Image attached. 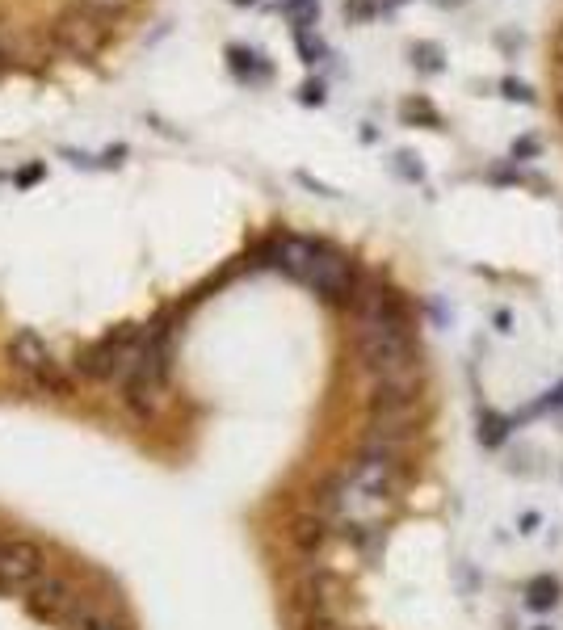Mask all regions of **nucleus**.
Returning a JSON list of instances; mask_svg holds the SVG:
<instances>
[{
  "instance_id": "nucleus-1",
  "label": "nucleus",
  "mask_w": 563,
  "mask_h": 630,
  "mask_svg": "<svg viewBox=\"0 0 563 630\" xmlns=\"http://www.w3.org/2000/svg\"><path fill=\"white\" fill-rule=\"evenodd\" d=\"M354 315H357V353L374 378H412L420 375L417 366V345L408 332V315L404 307L395 303V291L370 286L357 291L354 299Z\"/></svg>"
},
{
  "instance_id": "nucleus-2",
  "label": "nucleus",
  "mask_w": 563,
  "mask_h": 630,
  "mask_svg": "<svg viewBox=\"0 0 563 630\" xmlns=\"http://www.w3.org/2000/svg\"><path fill=\"white\" fill-rule=\"evenodd\" d=\"M395 496V454L383 449H366L349 471L332 484L328 509L341 517L349 530H366L387 513Z\"/></svg>"
},
{
  "instance_id": "nucleus-3",
  "label": "nucleus",
  "mask_w": 563,
  "mask_h": 630,
  "mask_svg": "<svg viewBox=\"0 0 563 630\" xmlns=\"http://www.w3.org/2000/svg\"><path fill=\"white\" fill-rule=\"evenodd\" d=\"M169 357H172V345H169V328L164 324H152L143 337V349H139V362L131 366V375L118 383L123 387V408L139 421H152L164 403V387H169Z\"/></svg>"
},
{
  "instance_id": "nucleus-4",
  "label": "nucleus",
  "mask_w": 563,
  "mask_h": 630,
  "mask_svg": "<svg viewBox=\"0 0 563 630\" xmlns=\"http://www.w3.org/2000/svg\"><path fill=\"white\" fill-rule=\"evenodd\" d=\"M147 328L139 324H123L106 332L101 340H93L88 349H80L76 357V370L88 378V383H123L131 375V366L139 362V349H143Z\"/></svg>"
},
{
  "instance_id": "nucleus-5",
  "label": "nucleus",
  "mask_w": 563,
  "mask_h": 630,
  "mask_svg": "<svg viewBox=\"0 0 563 630\" xmlns=\"http://www.w3.org/2000/svg\"><path fill=\"white\" fill-rule=\"evenodd\" d=\"M9 366L25 378V387L42 391V395H55V400L72 395V378L60 370V362H55L47 349V340L38 337L34 328H22V332L9 340Z\"/></svg>"
},
{
  "instance_id": "nucleus-6",
  "label": "nucleus",
  "mask_w": 563,
  "mask_h": 630,
  "mask_svg": "<svg viewBox=\"0 0 563 630\" xmlns=\"http://www.w3.org/2000/svg\"><path fill=\"white\" fill-rule=\"evenodd\" d=\"M30 609H34L38 618L55 622V626H80L85 618H93L97 609L88 606V597L80 593V588H72V584L63 580V576H38L30 588Z\"/></svg>"
},
{
  "instance_id": "nucleus-7",
  "label": "nucleus",
  "mask_w": 563,
  "mask_h": 630,
  "mask_svg": "<svg viewBox=\"0 0 563 630\" xmlns=\"http://www.w3.org/2000/svg\"><path fill=\"white\" fill-rule=\"evenodd\" d=\"M110 30H114V17H101V13L80 5V9H68L55 17L51 38H55L68 55H76V60H93V55L110 42Z\"/></svg>"
},
{
  "instance_id": "nucleus-8",
  "label": "nucleus",
  "mask_w": 563,
  "mask_h": 630,
  "mask_svg": "<svg viewBox=\"0 0 563 630\" xmlns=\"http://www.w3.org/2000/svg\"><path fill=\"white\" fill-rule=\"evenodd\" d=\"M307 291H316L324 303H354L357 299V273L354 265H349V256H341L337 248H328V244H319L316 261H311V273H307L303 282Z\"/></svg>"
},
{
  "instance_id": "nucleus-9",
  "label": "nucleus",
  "mask_w": 563,
  "mask_h": 630,
  "mask_svg": "<svg viewBox=\"0 0 563 630\" xmlns=\"http://www.w3.org/2000/svg\"><path fill=\"white\" fill-rule=\"evenodd\" d=\"M38 576H47V555L30 538L0 533V588H30Z\"/></svg>"
},
{
  "instance_id": "nucleus-10",
  "label": "nucleus",
  "mask_w": 563,
  "mask_h": 630,
  "mask_svg": "<svg viewBox=\"0 0 563 630\" xmlns=\"http://www.w3.org/2000/svg\"><path fill=\"white\" fill-rule=\"evenodd\" d=\"M316 253H319V244H316V240H303V236H286V240H278V244L270 248L273 265H278L286 278H294V282H307Z\"/></svg>"
},
{
  "instance_id": "nucleus-11",
  "label": "nucleus",
  "mask_w": 563,
  "mask_h": 630,
  "mask_svg": "<svg viewBox=\"0 0 563 630\" xmlns=\"http://www.w3.org/2000/svg\"><path fill=\"white\" fill-rule=\"evenodd\" d=\"M324 538H328V525L319 522V517H299V522L291 525V542L303 551V555H316L319 546H324Z\"/></svg>"
},
{
  "instance_id": "nucleus-12",
  "label": "nucleus",
  "mask_w": 563,
  "mask_h": 630,
  "mask_svg": "<svg viewBox=\"0 0 563 630\" xmlns=\"http://www.w3.org/2000/svg\"><path fill=\"white\" fill-rule=\"evenodd\" d=\"M400 118L408 126H429V131H441V114L429 97H404L400 101Z\"/></svg>"
},
{
  "instance_id": "nucleus-13",
  "label": "nucleus",
  "mask_w": 563,
  "mask_h": 630,
  "mask_svg": "<svg viewBox=\"0 0 563 630\" xmlns=\"http://www.w3.org/2000/svg\"><path fill=\"white\" fill-rule=\"evenodd\" d=\"M227 60H232V72L245 76V80H265L270 76V63L248 47H227Z\"/></svg>"
},
{
  "instance_id": "nucleus-14",
  "label": "nucleus",
  "mask_w": 563,
  "mask_h": 630,
  "mask_svg": "<svg viewBox=\"0 0 563 630\" xmlns=\"http://www.w3.org/2000/svg\"><path fill=\"white\" fill-rule=\"evenodd\" d=\"M526 606L530 609H555L559 606V580L555 576H534V580L526 584Z\"/></svg>"
},
{
  "instance_id": "nucleus-15",
  "label": "nucleus",
  "mask_w": 563,
  "mask_h": 630,
  "mask_svg": "<svg viewBox=\"0 0 563 630\" xmlns=\"http://www.w3.org/2000/svg\"><path fill=\"white\" fill-rule=\"evenodd\" d=\"M282 13L291 17L294 34H299V30H311V25H316V17H319V0H282Z\"/></svg>"
},
{
  "instance_id": "nucleus-16",
  "label": "nucleus",
  "mask_w": 563,
  "mask_h": 630,
  "mask_svg": "<svg viewBox=\"0 0 563 630\" xmlns=\"http://www.w3.org/2000/svg\"><path fill=\"white\" fill-rule=\"evenodd\" d=\"M412 68H417V72H441V68H446V55H441L438 42H417V47H412Z\"/></svg>"
},
{
  "instance_id": "nucleus-17",
  "label": "nucleus",
  "mask_w": 563,
  "mask_h": 630,
  "mask_svg": "<svg viewBox=\"0 0 563 630\" xmlns=\"http://www.w3.org/2000/svg\"><path fill=\"white\" fill-rule=\"evenodd\" d=\"M294 42H299V55H303V63H319L324 55H328V47H324L319 38H311V30H299V34H294Z\"/></svg>"
},
{
  "instance_id": "nucleus-18",
  "label": "nucleus",
  "mask_w": 563,
  "mask_h": 630,
  "mask_svg": "<svg viewBox=\"0 0 563 630\" xmlns=\"http://www.w3.org/2000/svg\"><path fill=\"white\" fill-rule=\"evenodd\" d=\"M504 437H509V421H504V416H484L479 441H484V446H501Z\"/></svg>"
},
{
  "instance_id": "nucleus-19",
  "label": "nucleus",
  "mask_w": 563,
  "mask_h": 630,
  "mask_svg": "<svg viewBox=\"0 0 563 630\" xmlns=\"http://www.w3.org/2000/svg\"><path fill=\"white\" fill-rule=\"evenodd\" d=\"M501 93L509 101H517V106H534V88L526 85V80H517V76H504L501 80Z\"/></svg>"
},
{
  "instance_id": "nucleus-20",
  "label": "nucleus",
  "mask_w": 563,
  "mask_h": 630,
  "mask_svg": "<svg viewBox=\"0 0 563 630\" xmlns=\"http://www.w3.org/2000/svg\"><path fill=\"white\" fill-rule=\"evenodd\" d=\"M395 172H400V177H408V181H425V169H420L417 164V156H412V152H395Z\"/></svg>"
},
{
  "instance_id": "nucleus-21",
  "label": "nucleus",
  "mask_w": 563,
  "mask_h": 630,
  "mask_svg": "<svg viewBox=\"0 0 563 630\" xmlns=\"http://www.w3.org/2000/svg\"><path fill=\"white\" fill-rule=\"evenodd\" d=\"M85 9H93V13H101V17H118V13H126L135 0H80Z\"/></svg>"
},
{
  "instance_id": "nucleus-22",
  "label": "nucleus",
  "mask_w": 563,
  "mask_h": 630,
  "mask_svg": "<svg viewBox=\"0 0 563 630\" xmlns=\"http://www.w3.org/2000/svg\"><path fill=\"white\" fill-rule=\"evenodd\" d=\"M345 17H349V22H366V17H374V0H345Z\"/></svg>"
},
{
  "instance_id": "nucleus-23",
  "label": "nucleus",
  "mask_w": 563,
  "mask_h": 630,
  "mask_svg": "<svg viewBox=\"0 0 563 630\" xmlns=\"http://www.w3.org/2000/svg\"><path fill=\"white\" fill-rule=\"evenodd\" d=\"M324 97H328V93H324L319 80H307V85L299 88V101H303V106H324Z\"/></svg>"
},
{
  "instance_id": "nucleus-24",
  "label": "nucleus",
  "mask_w": 563,
  "mask_h": 630,
  "mask_svg": "<svg viewBox=\"0 0 563 630\" xmlns=\"http://www.w3.org/2000/svg\"><path fill=\"white\" fill-rule=\"evenodd\" d=\"M72 630H123V622L106 618V614H93V618H85L80 626H72Z\"/></svg>"
},
{
  "instance_id": "nucleus-25",
  "label": "nucleus",
  "mask_w": 563,
  "mask_h": 630,
  "mask_svg": "<svg viewBox=\"0 0 563 630\" xmlns=\"http://www.w3.org/2000/svg\"><path fill=\"white\" fill-rule=\"evenodd\" d=\"M530 156H539V139H534V134L513 144V160H530Z\"/></svg>"
},
{
  "instance_id": "nucleus-26",
  "label": "nucleus",
  "mask_w": 563,
  "mask_h": 630,
  "mask_svg": "<svg viewBox=\"0 0 563 630\" xmlns=\"http://www.w3.org/2000/svg\"><path fill=\"white\" fill-rule=\"evenodd\" d=\"M42 172H47V169H42V164H30V169H22V172H17V185H34L38 177H42Z\"/></svg>"
},
{
  "instance_id": "nucleus-27",
  "label": "nucleus",
  "mask_w": 563,
  "mask_h": 630,
  "mask_svg": "<svg viewBox=\"0 0 563 630\" xmlns=\"http://www.w3.org/2000/svg\"><path fill=\"white\" fill-rule=\"evenodd\" d=\"M517 525H521V533H534V525H539V513H521V517H517Z\"/></svg>"
},
{
  "instance_id": "nucleus-28",
  "label": "nucleus",
  "mask_w": 563,
  "mask_h": 630,
  "mask_svg": "<svg viewBox=\"0 0 563 630\" xmlns=\"http://www.w3.org/2000/svg\"><path fill=\"white\" fill-rule=\"evenodd\" d=\"M235 5H257V0H235Z\"/></svg>"
},
{
  "instance_id": "nucleus-29",
  "label": "nucleus",
  "mask_w": 563,
  "mask_h": 630,
  "mask_svg": "<svg viewBox=\"0 0 563 630\" xmlns=\"http://www.w3.org/2000/svg\"><path fill=\"white\" fill-rule=\"evenodd\" d=\"M441 5H463V0H441Z\"/></svg>"
},
{
  "instance_id": "nucleus-30",
  "label": "nucleus",
  "mask_w": 563,
  "mask_h": 630,
  "mask_svg": "<svg viewBox=\"0 0 563 630\" xmlns=\"http://www.w3.org/2000/svg\"><path fill=\"white\" fill-rule=\"evenodd\" d=\"M559 114H563V97H559Z\"/></svg>"
},
{
  "instance_id": "nucleus-31",
  "label": "nucleus",
  "mask_w": 563,
  "mask_h": 630,
  "mask_svg": "<svg viewBox=\"0 0 563 630\" xmlns=\"http://www.w3.org/2000/svg\"><path fill=\"white\" fill-rule=\"evenodd\" d=\"M539 630H551V626H539Z\"/></svg>"
}]
</instances>
